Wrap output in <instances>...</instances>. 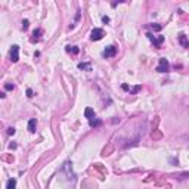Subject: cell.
Instances as JSON below:
<instances>
[{
	"mask_svg": "<svg viewBox=\"0 0 189 189\" xmlns=\"http://www.w3.org/2000/svg\"><path fill=\"white\" fill-rule=\"evenodd\" d=\"M11 59H12V62H18L19 61V46L18 44H14L11 47Z\"/></svg>",
	"mask_w": 189,
	"mask_h": 189,
	"instance_id": "6da1fadb",
	"label": "cell"
},
{
	"mask_svg": "<svg viewBox=\"0 0 189 189\" xmlns=\"http://www.w3.org/2000/svg\"><path fill=\"white\" fill-rule=\"evenodd\" d=\"M157 71H158V72H166V71H169V61H167L166 58H161V59H160V65L157 67Z\"/></svg>",
	"mask_w": 189,
	"mask_h": 189,
	"instance_id": "7a4b0ae2",
	"label": "cell"
},
{
	"mask_svg": "<svg viewBox=\"0 0 189 189\" xmlns=\"http://www.w3.org/2000/svg\"><path fill=\"white\" fill-rule=\"evenodd\" d=\"M102 37H103L102 28H95V30L92 31V34H90V38H92L93 41H98V40H101Z\"/></svg>",
	"mask_w": 189,
	"mask_h": 189,
	"instance_id": "3957f363",
	"label": "cell"
},
{
	"mask_svg": "<svg viewBox=\"0 0 189 189\" xmlns=\"http://www.w3.org/2000/svg\"><path fill=\"white\" fill-rule=\"evenodd\" d=\"M115 53H117V47L112 46V44H111V46H106L105 50L102 52V55L105 56V58H111V56H114Z\"/></svg>",
	"mask_w": 189,
	"mask_h": 189,
	"instance_id": "277c9868",
	"label": "cell"
},
{
	"mask_svg": "<svg viewBox=\"0 0 189 189\" xmlns=\"http://www.w3.org/2000/svg\"><path fill=\"white\" fill-rule=\"evenodd\" d=\"M146 35H148V38H149V40H151V41H152V43L155 44V47H160V44H161V43L164 41V37H163V35H160L158 38H155L154 35L151 34V33H148Z\"/></svg>",
	"mask_w": 189,
	"mask_h": 189,
	"instance_id": "5b68a950",
	"label": "cell"
},
{
	"mask_svg": "<svg viewBox=\"0 0 189 189\" xmlns=\"http://www.w3.org/2000/svg\"><path fill=\"white\" fill-rule=\"evenodd\" d=\"M179 41H180V44H182L183 47H189V41H188V38H186V35L185 34L179 35Z\"/></svg>",
	"mask_w": 189,
	"mask_h": 189,
	"instance_id": "8992f818",
	"label": "cell"
},
{
	"mask_svg": "<svg viewBox=\"0 0 189 189\" xmlns=\"http://www.w3.org/2000/svg\"><path fill=\"white\" fill-rule=\"evenodd\" d=\"M35 124H37L35 118H31V120L28 121V132H30V133H34L35 132Z\"/></svg>",
	"mask_w": 189,
	"mask_h": 189,
	"instance_id": "52a82bcc",
	"label": "cell"
},
{
	"mask_svg": "<svg viewBox=\"0 0 189 189\" xmlns=\"http://www.w3.org/2000/svg\"><path fill=\"white\" fill-rule=\"evenodd\" d=\"M84 115H86V118L92 120V118H95V111H93L92 108H86V109H84Z\"/></svg>",
	"mask_w": 189,
	"mask_h": 189,
	"instance_id": "ba28073f",
	"label": "cell"
},
{
	"mask_svg": "<svg viewBox=\"0 0 189 189\" xmlns=\"http://www.w3.org/2000/svg\"><path fill=\"white\" fill-rule=\"evenodd\" d=\"M17 188V179H9L6 183V189H15Z\"/></svg>",
	"mask_w": 189,
	"mask_h": 189,
	"instance_id": "9c48e42d",
	"label": "cell"
},
{
	"mask_svg": "<svg viewBox=\"0 0 189 189\" xmlns=\"http://www.w3.org/2000/svg\"><path fill=\"white\" fill-rule=\"evenodd\" d=\"M67 52H69V53H74V55H77V53L80 52V49H78L77 46H67Z\"/></svg>",
	"mask_w": 189,
	"mask_h": 189,
	"instance_id": "30bf717a",
	"label": "cell"
},
{
	"mask_svg": "<svg viewBox=\"0 0 189 189\" xmlns=\"http://www.w3.org/2000/svg\"><path fill=\"white\" fill-rule=\"evenodd\" d=\"M101 124H102V121L99 118H92L90 120V127H96V126H101Z\"/></svg>",
	"mask_w": 189,
	"mask_h": 189,
	"instance_id": "8fae6325",
	"label": "cell"
},
{
	"mask_svg": "<svg viewBox=\"0 0 189 189\" xmlns=\"http://www.w3.org/2000/svg\"><path fill=\"white\" fill-rule=\"evenodd\" d=\"M78 68H80V69H87V71H92L90 64H78Z\"/></svg>",
	"mask_w": 189,
	"mask_h": 189,
	"instance_id": "7c38bea8",
	"label": "cell"
},
{
	"mask_svg": "<svg viewBox=\"0 0 189 189\" xmlns=\"http://www.w3.org/2000/svg\"><path fill=\"white\" fill-rule=\"evenodd\" d=\"M151 28H152L154 31H160L163 27H161V25H157V24H151Z\"/></svg>",
	"mask_w": 189,
	"mask_h": 189,
	"instance_id": "4fadbf2b",
	"label": "cell"
},
{
	"mask_svg": "<svg viewBox=\"0 0 189 189\" xmlns=\"http://www.w3.org/2000/svg\"><path fill=\"white\" fill-rule=\"evenodd\" d=\"M22 28H24V30L28 28V19H24V21H22Z\"/></svg>",
	"mask_w": 189,
	"mask_h": 189,
	"instance_id": "5bb4252c",
	"label": "cell"
},
{
	"mask_svg": "<svg viewBox=\"0 0 189 189\" xmlns=\"http://www.w3.org/2000/svg\"><path fill=\"white\" fill-rule=\"evenodd\" d=\"M14 84H11V83H6V84H5V89H6V90H12V89H14Z\"/></svg>",
	"mask_w": 189,
	"mask_h": 189,
	"instance_id": "9a60e30c",
	"label": "cell"
},
{
	"mask_svg": "<svg viewBox=\"0 0 189 189\" xmlns=\"http://www.w3.org/2000/svg\"><path fill=\"white\" fill-rule=\"evenodd\" d=\"M40 34H41V30H35L33 35H40ZM34 40H35V37H33V38H31V41H34Z\"/></svg>",
	"mask_w": 189,
	"mask_h": 189,
	"instance_id": "2e32d148",
	"label": "cell"
},
{
	"mask_svg": "<svg viewBox=\"0 0 189 189\" xmlns=\"http://www.w3.org/2000/svg\"><path fill=\"white\" fill-rule=\"evenodd\" d=\"M8 135H15V129H14V127H9V129H8Z\"/></svg>",
	"mask_w": 189,
	"mask_h": 189,
	"instance_id": "e0dca14e",
	"label": "cell"
},
{
	"mask_svg": "<svg viewBox=\"0 0 189 189\" xmlns=\"http://www.w3.org/2000/svg\"><path fill=\"white\" fill-rule=\"evenodd\" d=\"M27 96H28V98H31V96H33V90H31V89H28V90H27Z\"/></svg>",
	"mask_w": 189,
	"mask_h": 189,
	"instance_id": "ac0fdd59",
	"label": "cell"
},
{
	"mask_svg": "<svg viewBox=\"0 0 189 189\" xmlns=\"http://www.w3.org/2000/svg\"><path fill=\"white\" fill-rule=\"evenodd\" d=\"M102 21L105 22V24H108V22H109V18H108V17H102Z\"/></svg>",
	"mask_w": 189,
	"mask_h": 189,
	"instance_id": "d6986e66",
	"label": "cell"
},
{
	"mask_svg": "<svg viewBox=\"0 0 189 189\" xmlns=\"http://www.w3.org/2000/svg\"><path fill=\"white\" fill-rule=\"evenodd\" d=\"M180 177H189V172H185V173H182V174H180Z\"/></svg>",
	"mask_w": 189,
	"mask_h": 189,
	"instance_id": "ffe728a7",
	"label": "cell"
},
{
	"mask_svg": "<svg viewBox=\"0 0 189 189\" xmlns=\"http://www.w3.org/2000/svg\"><path fill=\"white\" fill-rule=\"evenodd\" d=\"M123 89H124V90H130V89H129V86H127V84H123Z\"/></svg>",
	"mask_w": 189,
	"mask_h": 189,
	"instance_id": "44dd1931",
	"label": "cell"
}]
</instances>
